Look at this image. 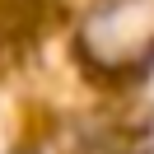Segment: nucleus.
<instances>
[{
	"label": "nucleus",
	"mask_w": 154,
	"mask_h": 154,
	"mask_svg": "<svg viewBox=\"0 0 154 154\" xmlns=\"http://www.w3.org/2000/svg\"><path fill=\"white\" fill-rule=\"evenodd\" d=\"M70 56L94 89L126 94L154 75V0H84Z\"/></svg>",
	"instance_id": "obj_1"
},
{
	"label": "nucleus",
	"mask_w": 154,
	"mask_h": 154,
	"mask_svg": "<svg viewBox=\"0 0 154 154\" xmlns=\"http://www.w3.org/2000/svg\"><path fill=\"white\" fill-rule=\"evenodd\" d=\"M70 154H154V122L145 112H89L70 135Z\"/></svg>",
	"instance_id": "obj_2"
},
{
	"label": "nucleus",
	"mask_w": 154,
	"mask_h": 154,
	"mask_svg": "<svg viewBox=\"0 0 154 154\" xmlns=\"http://www.w3.org/2000/svg\"><path fill=\"white\" fill-rule=\"evenodd\" d=\"M10 154H56L51 145H42V140H28V145H14Z\"/></svg>",
	"instance_id": "obj_3"
}]
</instances>
